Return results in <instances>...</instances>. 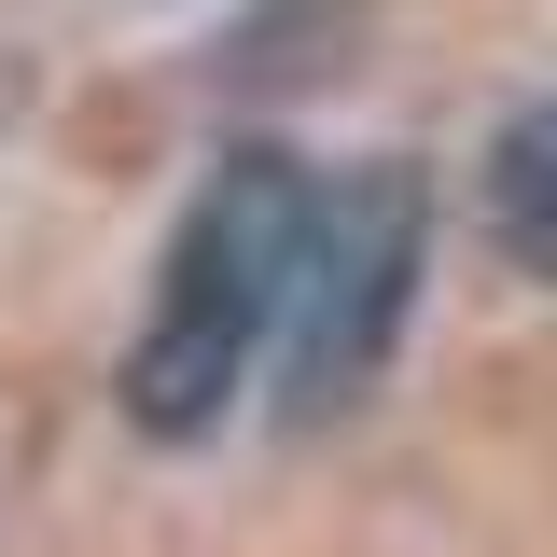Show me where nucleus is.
<instances>
[{"mask_svg":"<svg viewBox=\"0 0 557 557\" xmlns=\"http://www.w3.org/2000/svg\"><path fill=\"white\" fill-rule=\"evenodd\" d=\"M307 223H321V168L278 153V139H237V153L196 182L182 237H168V278H153V321H139V348H126V418L153 432V446L223 432L251 348L293 321Z\"/></svg>","mask_w":557,"mask_h":557,"instance_id":"f257e3e1","label":"nucleus"},{"mask_svg":"<svg viewBox=\"0 0 557 557\" xmlns=\"http://www.w3.org/2000/svg\"><path fill=\"white\" fill-rule=\"evenodd\" d=\"M418 265H432V182H418L405 153H362L348 182H321V223H307V278H293V405L335 418L376 391V362L405 335L418 307Z\"/></svg>","mask_w":557,"mask_h":557,"instance_id":"f03ea898","label":"nucleus"},{"mask_svg":"<svg viewBox=\"0 0 557 557\" xmlns=\"http://www.w3.org/2000/svg\"><path fill=\"white\" fill-rule=\"evenodd\" d=\"M487 251L516 278H557V98H530V112H502V139H487Z\"/></svg>","mask_w":557,"mask_h":557,"instance_id":"7ed1b4c3","label":"nucleus"}]
</instances>
